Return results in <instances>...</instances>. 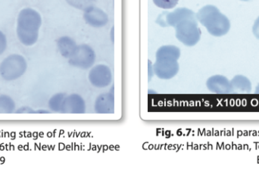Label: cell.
<instances>
[{
	"label": "cell",
	"instance_id": "obj_10",
	"mask_svg": "<svg viewBox=\"0 0 259 178\" xmlns=\"http://www.w3.org/2000/svg\"><path fill=\"white\" fill-rule=\"evenodd\" d=\"M61 112L65 113H83L85 112L84 101L80 96L76 94L65 97Z\"/></svg>",
	"mask_w": 259,
	"mask_h": 178
},
{
	"label": "cell",
	"instance_id": "obj_22",
	"mask_svg": "<svg viewBox=\"0 0 259 178\" xmlns=\"http://www.w3.org/2000/svg\"><path fill=\"white\" fill-rule=\"evenodd\" d=\"M241 1H249V0H241Z\"/></svg>",
	"mask_w": 259,
	"mask_h": 178
},
{
	"label": "cell",
	"instance_id": "obj_2",
	"mask_svg": "<svg viewBox=\"0 0 259 178\" xmlns=\"http://www.w3.org/2000/svg\"><path fill=\"white\" fill-rule=\"evenodd\" d=\"M181 56L180 49L175 46H164L156 53V62L153 71L157 77L169 80L175 77L179 71L178 61Z\"/></svg>",
	"mask_w": 259,
	"mask_h": 178
},
{
	"label": "cell",
	"instance_id": "obj_18",
	"mask_svg": "<svg viewBox=\"0 0 259 178\" xmlns=\"http://www.w3.org/2000/svg\"><path fill=\"white\" fill-rule=\"evenodd\" d=\"M7 48V39L6 35L0 30V55L4 53Z\"/></svg>",
	"mask_w": 259,
	"mask_h": 178
},
{
	"label": "cell",
	"instance_id": "obj_3",
	"mask_svg": "<svg viewBox=\"0 0 259 178\" xmlns=\"http://www.w3.org/2000/svg\"><path fill=\"white\" fill-rule=\"evenodd\" d=\"M196 18L206 27L210 34L217 37L227 34L231 29V22L228 17L211 5L202 8L196 15Z\"/></svg>",
	"mask_w": 259,
	"mask_h": 178
},
{
	"label": "cell",
	"instance_id": "obj_8",
	"mask_svg": "<svg viewBox=\"0 0 259 178\" xmlns=\"http://www.w3.org/2000/svg\"><path fill=\"white\" fill-rule=\"evenodd\" d=\"M206 85L208 89L214 94H229L232 93L231 81L225 76H212L207 80Z\"/></svg>",
	"mask_w": 259,
	"mask_h": 178
},
{
	"label": "cell",
	"instance_id": "obj_6",
	"mask_svg": "<svg viewBox=\"0 0 259 178\" xmlns=\"http://www.w3.org/2000/svg\"><path fill=\"white\" fill-rule=\"evenodd\" d=\"M95 59L94 50L89 46L83 44L77 46L75 51L69 59V64L77 68L87 69L94 65Z\"/></svg>",
	"mask_w": 259,
	"mask_h": 178
},
{
	"label": "cell",
	"instance_id": "obj_21",
	"mask_svg": "<svg viewBox=\"0 0 259 178\" xmlns=\"http://www.w3.org/2000/svg\"><path fill=\"white\" fill-rule=\"evenodd\" d=\"M255 94H259V84L257 86L256 90H255Z\"/></svg>",
	"mask_w": 259,
	"mask_h": 178
},
{
	"label": "cell",
	"instance_id": "obj_5",
	"mask_svg": "<svg viewBox=\"0 0 259 178\" xmlns=\"http://www.w3.org/2000/svg\"><path fill=\"white\" fill-rule=\"evenodd\" d=\"M27 68V62L22 56L11 55L0 65V75L7 81L15 80L25 73Z\"/></svg>",
	"mask_w": 259,
	"mask_h": 178
},
{
	"label": "cell",
	"instance_id": "obj_4",
	"mask_svg": "<svg viewBox=\"0 0 259 178\" xmlns=\"http://www.w3.org/2000/svg\"><path fill=\"white\" fill-rule=\"evenodd\" d=\"M196 14L189 9L185 15L175 26L176 36L187 47L196 45L201 38V30L198 26Z\"/></svg>",
	"mask_w": 259,
	"mask_h": 178
},
{
	"label": "cell",
	"instance_id": "obj_9",
	"mask_svg": "<svg viewBox=\"0 0 259 178\" xmlns=\"http://www.w3.org/2000/svg\"><path fill=\"white\" fill-rule=\"evenodd\" d=\"M83 17L86 22L92 27H103L109 21L107 15L103 10L93 6L85 9Z\"/></svg>",
	"mask_w": 259,
	"mask_h": 178
},
{
	"label": "cell",
	"instance_id": "obj_7",
	"mask_svg": "<svg viewBox=\"0 0 259 178\" xmlns=\"http://www.w3.org/2000/svg\"><path fill=\"white\" fill-rule=\"evenodd\" d=\"M112 72L107 66L99 65L94 67L89 74L91 83L97 87H106L112 83Z\"/></svg>",
	"mask_w": 259,
	"mask_h": 178
},
{
	"label": "cell",
	"instance_id": "obj_17",
	"mask_svg": "<svg viewBox=\"0 0 259 178\" xmlns=\"http://www.w3.org/2000/svg\"><path fill=\"white\" fill-rule=\"evenodd\" d=\"M66 1L68 2V4L77 9H87L91 7L90 5L92 0H66Z\"/></svg>",
	"mask_w": 259,
	"mask_h": 178
},
{
	"label": "cell",
	"instance_id": "obj_12",
	"mask_svg": "<svg viewBox=\"0 0 259 178\" xmlns=\"http://www.w3.org/2000/svg\"><path fill=\"white\" fill-rule=\"evenodd\" d=\"M231 83L232 93L234 94H249L252 91V83L245 76H235Z\"/></svg>",
	"mask_w": 259,
	"mask_h": 178
},
{
	"label": "cell",
	"instance_id": "obj_19",
	"mask_svg": "<svg viewBox=\"0 0 259 178\" xmlns=\"http://www.w3.org/2000/svg\"><path fill=\"white\" fill-rule=\"evenodd\" d=\"M252 33H253L254 36L259 39V17L254 23L253 27H252Z\"/></svg>",
	"mask_w": 259,
	"mask_h": 178
},
{
	"label": "cell",
	"instance_id": "obj_14",
	"mask_svg": "<svg viewBox=\"0 0 259 178\" xmlns=\"http://www.w3.org/2000/svg\"><path fill=\"white\" fill-rule=\"evenodd\" d=\"M15 103L7 95H0V114H10L15 112Z\"/></svg>",
	"mask_w": 259,
	"mask_h": 178
},
{
	"label": "cell",
	"instance_id": "obj_13",
	"mask_svg": "<svg viewBox=\"0 0 259 178\" xmlns=\"http://www.w3.org/2000/svg\"><path fill=\"white\" fill-rule=\"evenodd\" d=\"M58 48L62 56L70 59L75 51L77 46L71 38L68 36H62L57 41Z\"/></svg>",
	"mask_w": 259,
	"mask_h": 178
},
{
	"label": "cell",
	"instance_id": "obj_11",
	"mask_svg": "<svg viewBox=\"0 0 259 178\" xmlns=\"http://www.w3.org/2000/svg\"><path fill=\"white\" fill-rule=\"evenodd\" d=\"M95 109L98 113H111L113 112V94L109 93L100 96L96 102Z\"/></svg>",
	"mask_w": 259,
	"mask_h": 178
},
{
	"label": "cell",
	"instance_id": "obj_20",
	"mask_svg": "<svg viewBox=\"0 0 259 178\" xmlns=\"http://www.w3.org/2000/svg\"><path fill=\"white\" fill-rule=\"evenodd\" d=\"M16 112V113H20V114L35 113V112H33V109H32L31 108L27 107V106H24V107H21V109H18V110L16 111V112Z\"/></svg>",
	"mask_w": 259,
	"mask_h": 178
},
{
	"label": "cell",
	"instance_id": "obj_1",
	"mask_svg": "<svg viewBox=\"0 0 259 178\" xmlns=\"http://www.w3.org/2000/svg\"><path fill=\"white\" fill-rule=\"evenodd\" d=\"M42 24L40 15L34 9L27 8L20 12L18 17L17 35L21 43L27 47L34 45L39 37Z\"/></svg>",
	"mask_w": 259,
	"mask_h": 178
},
{
	"label": "cell",
	"instance_id": "obj_15",
	"mask_svg": "<svg viewBox=\"0 0 259 178\" xmlns=\"http://www.w3.org/2000/svg\"><path fill=\"white\" fill-rule=\"evenodd\" d=\"M65 97L66 95L65 94H58L53 96L49 102V106L50 109L55 112H61Z\"/></svg>",
	"mask_w": 259,
	"mask_h": 178
},
{
	"label": "cell",
	"instance_id": "obj_16",
	"mask_svg": "<svg viewBox=\"0 0 259 178\" xmlns=\"http://www.w3.org/2000/svg\"><path fill=\"white\" fill-rule=\"evenodd\" d=\"M154 3L161 9H170L178 5L179 0H153Z\"/></svg>",
	"mask_w": 259,
	"mask_h": 178
}]
</instances>
